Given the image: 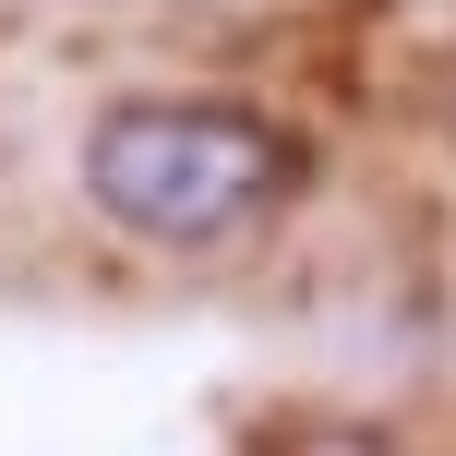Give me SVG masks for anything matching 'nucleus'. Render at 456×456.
Returning a JSON list of instances; mask_svg holds the SVG:
<instances>
[{
	"label": "nucleus",
	"instance_id": "1",
	"mask_svg": "<svg viewBox=\"0 0 456 456\" xmlns=\"http://www.w3.org/2000/svg\"><path fill=\"white\" fill-rule=\"evenodd\" d=\"M313 144L252 96H120L85 120V205L120 216L133 240H240L252 216H276L300 192Z\"/></svg>",
	"mask_w": 456,
	"mask_h": 456
},
{
	"label": "nucleus",
	"instance_id": "2",
	"mask_svg": "<svg viewBox=\"0 0 456 456\" xmlns=\"http://www.w3.org/2000/svg\"><path fill=\"white\" fill-rule=\"evenodd\" d=\"M289 456H385V444H372V433H300Z\"/></svg>",
	"mask_w": 456,
	"mask_h": 456
}]
</instances>
